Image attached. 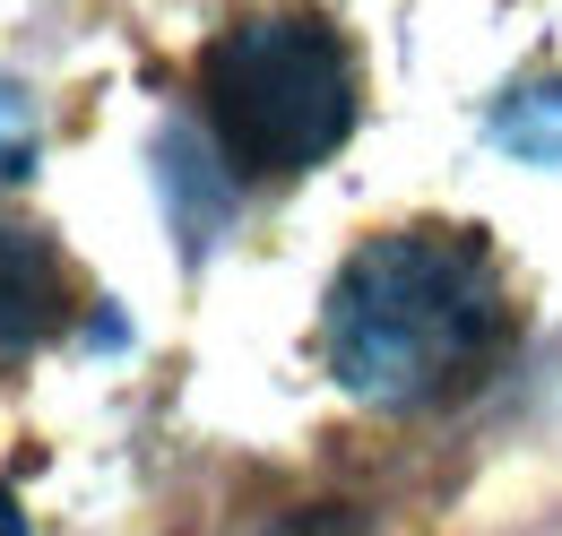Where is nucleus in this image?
Instances as JSON below:
<instances>
[{"instance_id":"obj_1","label":"nucleus","mask_w":562,"mask_h":536,"mask_svg":"<svg viewBox=\"0 0 562 536\" xmlns=\"http://www.w3.org/2000/svg\"><path fill=\"white\" fill-rule=\"evenodd\" d=\"M329 381L372 415L450 406L510 355V294L476 234L398 225L372 234L321 303Z\"/></svg>"},{"instance_id":"obj_2","label":"nucleus","mask_w":562,"mask_h":536,"mask_svg":"<svg viewBox=\"0 0 562 536\" xmlns=\"http://www.w3.org/2000/svg\"><path fill=\"white\" fill-rule=\"evenodd\" d=\"M200 104L216 122V147L251 182H285V174L329 165L363 113L347 44L312 9H260V18L225 26L200 53Z\"/></svg>"},{"instance_id":"obj_3","label":"nucleus","mask_w":562,"mask_h":536,"mask_svg":"<svg viewBox=\"0 0 562 536\" xmlns=\"http://www.w3.org/2000/svg\"><path fill=\"white\" fill-rule=\"evenodd\" d=\"M70 312H78V286H70L61 243L18 225V216H0V372L44 355L53 337L70 330Z\"/></svg>"},{"instance_id":"obj_4","label":"nucleus","mask_w":562,"mask_h":536,"mask_svg":"<svg viewBox=\"0 0 562 536\" xmlns=\"http://www.w3.org/2000/svg\"><path fill=\"white\" fill-rule=\"evenodd\" d=\"M156 182H165V225H173V252L200 268L216 243H225L234 208H243V174H234V156H225V147H209L191 122H173V131L156 138Z\"/></svg>"},{"instance_id":"obj_5","label":"nucleus","mask_w":562,"mask_h":536,"mask_svg":"<svg viewBox=\"0 0 562 536\" xmlns=\"http://www.w3.org/2000/svg\"><path fill=\"white\" fill-rule=\"evenodd\" d=\"M493 147L519 165H562V78H528L493 104Z\"/></svg>"},{"instance_id":"obj_6","label":"nucleus","mask_w":562,"mask_h":536,"mask_svg":"<svg viewBox=\"0 0 562 536\" xmlns=\"http://www.w3.org/2000/svg\"><path fill=\"white\" fill-rule=\"evenodd\" d=\"M35 156H44L35 96H26L18 78H0V191H9V182H26V174H35Z\"/></svg>"},{"instance_id":"obj_7","label":"nucleus","mask_w":562,"mask_h":536,"mask_svg":"<svg viewBox=\"0 0 562 536\" xmlns=\"http://www.w3.org/2000/svg\"><path fill=\"white\" fill-rule=\"evenodd\" d=\"M260 536H372V520L363 511H338V502H321V511H294V520H278V528Z\"/></svg>"},{"instance_id":"obj_8","label":"nucleus","mask_w":562,"mask_h":536,"mask_svg":"<svg viewBox=\"0 0 562 536\" xmlns=\"http://www.w3.org/2000/svg\"><path fill=\"white\" fill-rule=\"evenodd\" d=\"M0 536H26V511H18V493L0 484Z\"/></svg>"}]
</instances>
